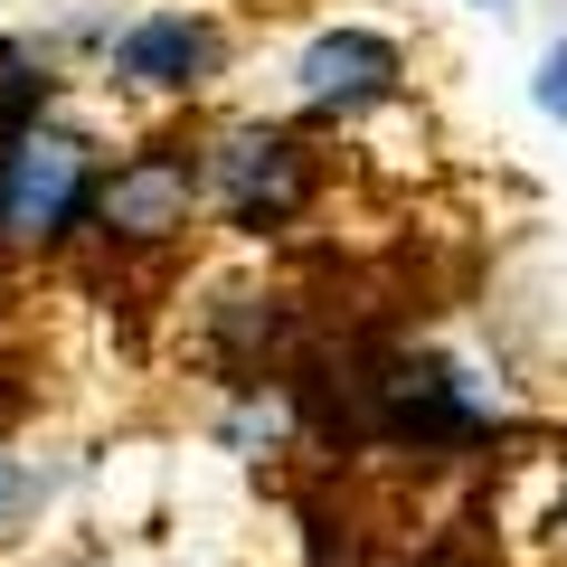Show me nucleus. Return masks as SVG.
Instances as JSON below:
<instances>
[{
    "label": "nucleus",
    "mask_w": 567,
    "mask_h": 567,
    "mask_svg": "<svg viewBox=\"0 0 567 567\" xmlns=\"http://www.w3.org/2000/svg\"><path fill=\"white\" fill-rule=\"evenodd\" d=\"M29 520H39V473L20 454H0V539H20Z\"/></svg>",
    "instance_id": "6"
},
{
    "label": "nucleus",
    "mask_w": 567,
    "mask_h": 567,
    "mask_svg": "<svg viewBox=\"0 0 567 567\" xmlns=\"http://www.w3.org/2000/svg\"><path fill=\"white\" fill-rule=\"evenodd\" d=\"M189 189L199 181H189L181 152H133L95 189V218H104V237H171V227H189Z\"/></svg>",
    "instance_id": "4"
},
{
    "label": "nucleus",
    "mask_w": 567,
    "mask_h": 567,
    "mask_svg": "<svg viewBox=\"0 0 567 567\" xmlns=\"http://www.w3.org/2000/svg\"><path fill=\"white\" fill-rule=\"evenodd\" d=\"M95 208V152L58 123H20L0 142V237L48 246Z\"/></svg>",
    "instance_id": "1"
},
{
    "label": "nucleus",
    "mask_w": 567,
    "mask_h": 567,
    "mask_svg": "<svg viewBox=\"0 0 567 567\" xmlns=\"http://www.w3.org/2000/svg\"><path fill=\"white\" fill-rule=\"evenodd\" d=\"M208 181H218V199H227L237 227H284L303 208L312 171H303V142L293 133H227L208 152Z\"/></svg>",
    "instance_id": "2"
},
{
    "label": "nucleus",
    "mask_w": 567,
    "mask_h": 567,
    "mask_svg": "<svg viewBox=\"0 0 567 567\" xmlns=\"http://www.w3.org/2000/svg\"><path fill=\"white\" fill-rule=\"evenodd\" d=\"M114 66H123V85H142V95H189V85H208V66H218V29L189 20V10H152V20L123 29Z\"/></svg>",
    "instance_id": "3"
},
{
    "label": "nucleus",
    "mask_w": 567,
    "mask_h": 567,
    "mask_svg": "<svg viewBox=\"0 0 567 567\" xmlns=\"http://www.w3.org/2000/svg\"><path fill=\"white\" fill-rule=\"evenodd\" d=\"M293 85H303V104H379L388 85H398V48L379 39V29H331V39L303 48V66H293Z\"/></svg>",
    "instance_id": "5"
},
{
    "label": "nucleus",
    "mask_w": 567,
    "mask_h": 567,
    "mask_svg": "<svg viewBox=\"0 0 567 567\" xmlns=\"http://www.w3.org/2000/svg\"><path fill=\"white\" fill-rule=\"evenodd\" d=\"M558 529H567V520H558Z\"/></svg>",
    "instance_id": "10"
},
{
    "label": "nucleus",
    "mask_w": 567,
    "mask_h": 567,
    "mask_svg": "<svg viewBox=\"0 0 567 567\" xmlns=\"http://www.w3.org/2000/svg\"><path fill=\"white\" fill-rule=\"evenodd\" d=\"M416 567H483V558H473V548H425Z\"/></svg>",
    "instance_id": "8"
},
{
    "label": "nucleus",
    "mask_w": 567,
    "mask_h": 567,
    "mask_svg": "<svg viewBox=\"0 0 567 567\" xmlns=\"http://www.w3.org/2000/svg\"><path fill=\"white\" fill-rule=\"evenodd\" d=\"M539 104L567 123V48H548V66H539Z\"/></svg>",
    "instance_id": "7"
},
{
    "label": "nucleus",
    "mask_w": 567,
    "mask_h": 567,
    "mask_svg": "<svg viewBox=\"0 0 567 567\" xmlns=\"http://www.w3.org/2000/svg\"><path fill=\"white\" fill-rule=\"evenodd\" d=\"M483 10H511V0H483Z\"/></svg>",
    "instance_id": "9"
}]
</instances>
